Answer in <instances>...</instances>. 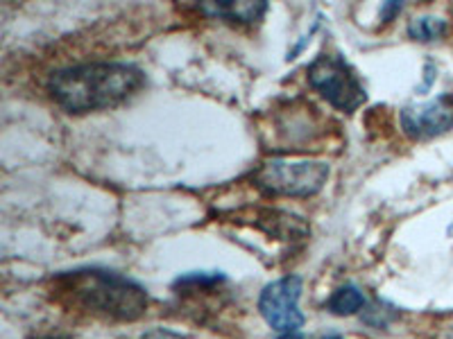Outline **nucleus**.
I'll return each instance as SVG.
<instances>
[{"mask_svg":"<svg viewBox=\"0 0 453 339\" xmlns=\"http://www.w3.org/2000/svg\"><path fill=\"white\" fill-rule=\"evenodd\" d=\"M326 179L325 161L273 159L252 172L254 185L270 197H311L325 188Z\"/></svg>","mask_w":453,"mask_h":339,"instance_id":"7ed1b4c3","label":"nucleus"},{"mask_svg":"<svg viewBox=\"0 0 453 339\" xmlns=\"http://www.w3.org/2000/svg\"><path fill=\"white\" fill-rule=\"evenodd\" d=\"M444 34H447V21L438 16H419V19H412L408 26V36L415 41H435Z\"/></svg>","mask_w":453,"mask_h":339,"instance_id":"1a4fd4ad","label":"nucleus"},{"mask_svg":"<svg viewBox=\"0 0 453 339\" xmlns=\"http://www.w3.org/2000/svg\"><path fill=\"white\" fill-rule=\"evenodd\" d=\"M64 292L73 297V304L109 319L134 321L148 310V294L139 282L113 272L87 269L62 278Z\"/></svg>","mask_w":453,"mask_h":339,"instance_id":"f03ea898","label":"nucleus"},{"mask_svg":"<svg viewBox=\"0 0 453 339\" xmlns=\"http://www.w3.org/2000/svg\"><path fill=\"white\" fill-rule=\"evenodd\" d=\"M403 134L412 140H428L447 134L453 127V100L442 98L408 104L402 111Z\"/></svg>","mask_w":453,"mask_h":339,"instance_id":"423d86ee","label":"nucleus"},{"mask_svg":"<svg viewBox=\"0 0 453 339\" xmlns=\"http://www.w3.org/2000/svg\"><path fill=\"white\" fill-rule=\"evenodd\" d=\"M399 11H402V5H399V3H386V5L381 7V19L386 23H390Z\"/></svg>","mask_w":453,"mask_h":339,"instance_id":"9b49d317","label":"nucleus"},{"mask_svg":"<svg viewBox=\"0 0 453 339\" xmlns=\"http://www.w3.org/2000/svg\"><path fill=\"white\" fill-rule=\"evenodd\" d=\"M141 339H184L181 335L173 333V330H165V328H152L148 333L141 335Z\"/></svg>","mask_w":453,"mask_h":339,"instance_id":"9d476101","label":"nucleus"},{"mask_svg":"<svg viewBox=\"0 0 453 339\" xmlns=\"http://www.w3.org/2000/svg\"><path fill=\"white\" fill-rule=\"evenodd\" d=\"M143 87V72L132 64H82L52 72L48 91L68 113L116 107Z\"/></svg>","mask_w":453,"mask_h":339,"instance_id":"f257e3e1","label":"nucleus"},{"mask_svg":"<svg viewBox=\"0 0 453 339\" xmlns=\"http://www.w3.org/2000/svg\"><path fill=\"white\" fill-rule=\"evenodd\" d=\"M309 82L315 91L340 111H356L367 100L365 87L345 56L325 55L315 56L309 66Z\"/></svg>","mask_w":453,"mask_h":339,"instance_id":"20e7f679","label":"nucleus"},{"mask_svg":"<svg viewBox=\"0 0 453 339\" xmlns=\"http://www.w3.org/2000/svg\"><path fill=\"white\" fill-rule=\"evenodd\" d=\"M302 297V278L283 276L265 285L258 297V310L270 328L279 335L299 333L304 326V313L299 310Z\"/></svg>","mask_w":453,"mask_h":339,"instance_id":"39448f33","label":"nucleus"},{"mask_svg":"<svg viewBox=\"0 0 453 339\" xmlns=\"http://www.w3.org/2000/svg\"><path fill=\"white\" fill-rule=\"evenodd\" d=\"M50 339H62V337H50Z\"/></svg>","mask_w":453,"mask_h":339,"instance_id":"2eb2a0df","label":"nucleus"},{"mask_svg":"<svg viewBox=\"0 0 453 339\" xmlns=\"http://www.w3.org/2000/svg\"><path fill=\"white\" fill-rule=\"evenodd\" d=\"M365 305V294H363L361 288H356V285H342L326 301V310L331 314H335V317H349V314L361 313Z\"/></svg>","mask_w":453,"mask_h":339,"instance_id":"6e6552de","label":"nucleus"},{"mask_svg":"<svg viewBox=\"0 0 453 339\" xmlns=\"http://www.w3.org/2000/svg\"><path fill=\"white\" fill-rule=\"evenodd\" d=\"M424 72H426V82H424V87H422V91H426L428 87H431L433 84V79H435V66H433L431 62H426V68H424Z\"/></svg>","mask_w":453,"mask_h":339,"instance_id":"f8f14e48","label":"nucleus"},{"mask_svg":"<svg viewBox=\"0 0 453 339\" xmlns=\"http://www.w3.org/2000/svg\"><path fill=\"white\" fill-rule=\"evenodd\" d=\"M326 339H342V337H338V335H331V337H326Z\"/></svg>","mask_w":453,"mask_h":339,"instance_id":"4468645a","label":"nucleus"},{"mask_svg":"<svg viewBox=\"0 0 453 339\" xmlns=\"http://www.w3.org/2000/svg\"><path fill=\"white\" fill-rule=\"evenodd\" d=\"M206 16L229 19L238 23H257L268 11V3H204L200 7Z\"/></svg>","mask_w":453,"mask_h":339,"instance_id":"0eeeda50","label":"nucleus"},{"mask_svg":"<svg viewBox=\"0 0 453 339\" xmlns=\"http://www.w3.org/2000/svg\"><path fill=\"white\" fill-rule=\"evenodd\" d=\"M277 339H304L299 333H290V335H279Z\"/></svg>","mask_w":453,"mask_h":339,"instance_id":"ddd939ff","label":"nucleus"}]
</instances>
